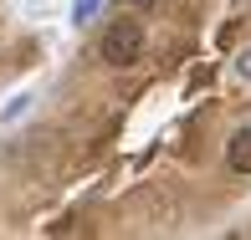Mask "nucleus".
<instances>
[{
	"label": "nucleus",
	"instance_id": "obj_1",
	"mask_svg": "<svg viewBox=\"0 0 251 240\" xmlns=\"http://www.w3.org/2000/svg\"><path fill=\"white\" fill-rule=\"evenodd\" d=\"M98 56L108 66H133L144 56V26L139 21H113V26L102 31V41H98Z\"/></svg>",
	"mask_w": 251,
	"mask_h": 240
},
{
	"label": "nucleus",
	"instance_id": "obj_2",
	"mask_svg": "<svg viewBox=\"0 0 251 240\" xmlns=\"http://www.w3.org/2000/svg\"><path fill=\"white\" fill-rule=\"evenodd\" d=\"M226 169H231V174H251V123L231 133V143H226Z\"/></svg>",
	"mask_w": 251,
	"mask_h": 240
},
{
	"label": "nucleus",
	"instance_id": "obj_3",
	"mask_svg": "<svg viewBox=\"0 0 251 240\" xmlns=\"http://www.w3.org/2000/svg\"><path fill=\"white\" fill-rule=\"evenodd\" d=\"M98 10H102V0H77V5H72V21H77V26H87Z\"/></svg>",
	"mask_w": 251,
	"mask_h": 240
},
{
	"label": "nucleus",
	"instance_id": "obj_4",
	"mask_svg": "<svg viewBox=\"0 0 251 240\" xmlns=\"http://www.w3.org/2000/svg\"><path fill=\"white\" fill-rule=\"evenodd\" d=\"M236 72H241L246 82H251V51H241V62H236Z\"/></svg>",
	"mask_w": 251,
	"mask_h": 240
},
{
	"label": "nucleus",
	"instance_id": "obj_5",
	"mask_svg": "<svg viewBox=\"0 0 251 240\" xmlns=\"http://www.w3.org/2000/svg\"><path fill=\"white\" fill-rule=\"evenodd\" d=\"M144 5H149V0H144Z\"/></svg>",
	"mask_w": 251,
	"mask_h": 240
}]
</instances>
